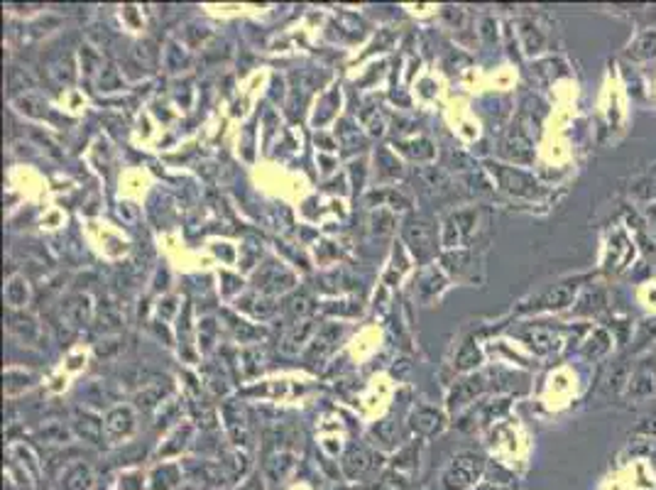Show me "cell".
<instances>
[{"label": "cell", "mask_w": 656, "mask_h": 490, "mask_svg": "<svg viewBox=\"0 0 656 490\" xmlns=\"http://www.w3.org/2000/svg\"><path fill=\"white\" fill-rule=\"evenodd\" d=\"M311 331H313V324L306 321V319H304V321H299V324H294V329H291V331L284 336L282 351H284V353H289V356L299 353V348L306 343V339L311 336Z\"/></svg>", "instance_id": "obj_15"}, {"label": "cell", "mask_w": 656, "mask_h": 490, "mask_svg": "<svg viewBox=\"0 0 656 490\" xmlns=\"http://www.w3.org/2000/svg\"><path fill=\"white\" fill-rule=\"evenodd\" d=\"M20 111H25L27 115H35V118H42V115H47V103L42 101V98H35V96H25V98H20Z\"/></svg>", "instance_id": "obj_27"}, {"label": "cell", "mask_w": 656, "mask_h": 490, "mask_svg": "<svg viewBox=\"0 0 656 490\" xmlns=\"http://www.w3.org/2000/svg\"><path fill=\"white\" fill-rule=\"evenodd\" d=\"M103 424H106V434L110 439H123V437H128L132 432V427H135V417H132L130 407H115V410L108 412Z\"/></svg>", "instance_id": "obj_9"}, {"label": "cell", "mask_w": 656, "mask_h": 490, "mask_svg": "<svg viewBox=\"0 0 656 490\" xmlns=\"http://www.w3.org/2000/svg\"><path fill=\"white\" fill-rule=\"evenodd\" d=\"M135 481H142V473H125L120 488L123 490H140V488H135Z\"/></svg>", "instance_id": "obj_32"}, {"label": "cell", "mask_w": 656, "mask_h": 490, "mask_svg": "<svg viewBox=\"0 0 656 490\" xmlns=\"http://www.w3.org/2000/svg\"><path fill=\"white\" fill-rule=\"evenodd\" d=\"M5 294H8V302H10L13 307L25 304V302H27V287H25V282H22L20 277H15L13 282L8 284V292H5Z\"/></svg>", "instance_id": "obj_28"}, {"label": "cell", "mask_w": 656, "mask_h": 490, "mask_svg": "<svg viewBox=\"0 0 656 490\" xmlns=\"http://www.w3.org/2000/svg\"><path fill=\"white\" fill-rule=\"evenodd\" d=\"M255 287L260 289L262 294H282V292L294 287V275H291L284 265H279V262L267 260L260 270H257Z\"/></svg>", "instance_id": "obj_4"}, {"label": "cell", "mask_w": 656, "mask_h": 490, "mask_svg": "<svg viewBox=\"0 0 656 490\" xmlns=\"http://www.w3.org/2000/svg\"><path fill=\"white\" fill-rule=\"evenodd\" d=\"M473 218H475L473 211H461V213H456V216H451L448 221H446L443 245H458L463 238H468L473 230Z\"/></svg>", "instance_id": "obj_8"}, {"label": "cell", "mask_w": 656, "mask_h": 490, "mask_svg": "<svg viewBox=\"0 0 656 490\" xmlns=\"http://www.w3.org/2000/svg\"><path fill=\"white\" fill-rule=\"evenodd\" d=\"M103 429H106V424L98 420L96 415H91V412H76L74 417V432L79 434L84 442L88 444H101L103 442Z\"/></svg>", "instance_id": "obj_10"}, {"label": "cell", "mask_w": 656, "mask_h": 490, "mask_svg": "<svg viewBox=\"0 0 656 490\" xmlns=\"http://www.w3.org/2000/svg\"><path fill=\"white\" fill-rule=\"evenodd\" d=\"M500 184H502L507 191H517V194H529L525 186H529V189L537 186V184H532V179L525 177L522 172H512V169H502V172H500Z\"/></svg>", "instance_id": "obj_19"}, {"label": "cell", "mask_w": 656, "mask_h": 490, "mask_svg": "<svg viewBox=\"0 0 656 490\" xmlns=\"http://www.w3.org/2000/svg\"><path fill=\"white\" fill-rule=\"evenodd\" d=\"M181 481V471L176 466H159L152 476V490H172L176 488V483Z\"/></svg>", "instance_id": "obj_17"}, {"label": "cell", "mask_w": 656, "mask_h": 490, "mask_svg": "<svg viewBox=\"0 0 656 490\" xmlns=\"http://www.w3.org/2000/svg\"><path fill=\"white\" fill-rule=\"evenodd\" d=\"M478 361H480V351H478V346L473 343V341H466V343L461 346L458 356H456V368L466 371V368H471V366H478Z\"/></svg>", "instance_id": "obj_24"}, {"label": "cell", "mask_w": 656, "mask_h": 490, "mask_svg": "<svg viewBox=\"0 0 656 490\" xmlns=\"http://www.w3.org/2000/svg\"><path fill=\"white\" fill-rule=\"evenodd\" d=\"M220 466L225 468V473H228L230 481H238V478H242L247 473V468H250V459H247V454H242L240 449L225 451Z\"/></svg>", "instance_id": "obj_16"}, {"label": "cell", "mask_w": 656, "mask_h": 490, "mask_svg": "<svg viewBox=\"0 0 656 490\" xmlns=\"http://www.w3.org/2000/svg\"><path fill=\"white\" fill-rule=\"evenodd\" d=\"M483 490H488V488H483Z\"/></svg>", "instance_id": "obj_33"}, {"label": "cell", "mask_w": 656, "mask_h": 490, "mask_svg": "<svg viewBox=\"0 0 656 490\" xmlns=\"http://www.w3.org/2000/svg\"><path fill=\"white\" fill-rule=\"evenodd\" d=\"M402 235H404L407 245L412 247V252H414L419 260H429L434 255V250H436V230H434V223L429 218L424 216L407 218Z\"/></svg>", "instance_id": "obj_2"}, {"label": "cell", "mask_w": 656, "mask_h": 490, "mask_svg": "<svg viewBox=\"0 0 656 490\" xmlns=\"http://www.w3.org/2000/svg\"><path fill=\"white\" fill-rule=\"evenodd\" d=\"M409 422H412V429H414L416 434H421V437H434V434H439L441 429H443V415L426 405L414 407Z\"/></svg>", "instance_id": "obj_6"}, {"label": "cell", "mask_w": 656, "mask_h": 490, "mask_svg": "<svg viewBox=\"0 0 656 490\" xmlns=\"http://www.w3.org/2000/svg\"><path fill=\"white\" fill-rule=\"evenodd\" d=\"M483 390V378L480 376H471V378H463L461 383H456V388L451 390L448 395V407L451 410H458V407L468 405L473 398H475L478 393Z\"/></svg>", "instance_id": "obj_12"}, {"label": "cell", "mask_w": 656, "mask_h": 490, "mask_svg": "<svg viewBox=\"0 0 656 490\" xmlns=\"http://www.w3.org/2000/svg\"><path fill=\"white\" fill-rule=\"evenodd\" d=\"M169 388H162V385H150L147 390H142L140 395H137V405L142 407V410H152V407L162 405L164 395H167Z\"/></svg>", "instance_id": "obj_23"}, {"label": "cell", "mask_w": 656, "mask_h": 490, "mask_svg": "<svg viewBox=\"0 0 656 490\" xmlns=\"http://www.w3.org/2000/svg\"><path fill=\"white\" fill-rule=\"evenodd\" d=\"M377 490H409V483H407V478L397 476V473H387L377 483Z\"/></svg>", "instance_id": "obj_31"}, {"label": "cell", "mask_w": 656, "mask_h": 490, "mask_svg": "<svg viewBox=\"0 0 656 490\" xmlns=\"http://www.w3.org/2000/svg\"><path fill=\"white\" fill-rule=\"evenodd\" d=\"M284 311H286V316L294 319L296 324H299V319L304 321V316L311 311V299H308L306 294H294L291 299H286Z\"/></svg>", "instance_id": "obj_21"}, {"label": "cell", "mask_w": 656, "mask_h": 490, "mask_svg": "<svg viewBox=\"0 0 656 490\" xmlns=\"http://www.w3.org/2000/svg\"><path fill=\"white\" fill-rule=\"evenodd\" d=\"M91 486H93L91 466L84 464V461H74V464L66 466V471L62 476L64 490H91Z\"/></svg>", "instance_id": "obj_11"}, {"label": "cell", "mask_w": 656, "mask_h": 490, "mask_svg": "<svg viewBox=\"0 0 656 490\" xmlns=\"http://www.w3.org/2000/svg\"><path fill=\"white\" fill-rule=\"evenodd\" d=\"M483 471V459L475 454H461L441 473V490H466L478 481Z\"/></svg>", "instance_id": "obj_1"}, {"label": "cell", "mask_w": 656, "mask_h": 490, "mask_svg": "<svg viewBox=\"0 0 656 490\" xmlns=\"http://www.w3.org/2000/svg\"><path fill=\"white\" fill-rule=\"evenodd\" d=\"M10 331H13L15 336H20V339H25V334H27V339H35L37 326L30 316H22V314H18V316H10Z\"/></svg>", "instance_id": "obj_25"}, {"label": "cell", "mask_w": 656, "mask_h": 490, "mask_svg": "<svg viewBox=\"0 0 656 490\" xmlns=\"http://www.w3.org/2000/svg\"><path fill=\"white\" fill-rule=\"evenodd\" d=\"M573 292H576V284H571V282L556 284L554 289H549L547 294L542 297V302H539V304H542V307H566L571 302Z\"/></svg>", "instance_id": "obj_18"}, {"label": "cell", "mask_w": 656, "mask_h": 490, "mask_svg": "<svg viewBox=\"0 0 656 490\" xmlns=\"http://www.w3.org/2000/svg\"><path fill=\"white\" fill-rule=\"evenodd\" d=\"M191 437V424H184V427H179L176 432L172 434V439H169V444H164L162 449H159V456H172L176 451H181L186 446Z\"/></svg>", "instance_id": "obj_22"}, {"label": "cell", "mask_w": 656, "mask_h": 490, "mask_svg": "<svg viewBox=\"0 0 656 490\" xmlns=\"http://www.w3.org/2000/svg\"><path fill=\"white\" fill-rule=\"evenodd\" d=\"M294 456L286 454V451H279V454H272L267 461H264V473H267L269 481L282 483L291 471H294Z\"/></svg>", "instance_id": "obj_13"}, {"label": "cell", "mask_w": 656, "mask_h": 490, "mask_svg": "<svg viewBox=\"0 0 656 490\" xmlns=\"http://www.w3.org/2000/svg\"><path fill=\"white\" fill-rule=\"evenodd\" d=\"M372 437L377 439L380 446L389 449V446L397 444V437H399V427H397V422H392V420H382V422H377L372 427ZM377 442H375V444H377Z\"/></svg>", "instance_id": "obj_20"}, {"label": "cell", "mask_w": 656, "mask_h": 490, "mask_svg": "<svg viewBox=\"0 0 656 490\" xmlns=\"http://www.w3.org/2000/svg\"><path fill=\"white\" fill-rule=\"evenodd\" d=\"M120 86V74L118 69L113 67V64H106L101 71V89L103 91H110V89H118Z\"/></svg>", "instance_id": "obj_29"}, {"label": "cell", "mask_w": 656, "mask_h": 490, "mask_svg": "<svg viewBox=\"0 0 656 490\" xmlns=\"http://www.w3.org/2000/svg\"><path fill=\"white\" fill-rule=\"evenodd\" d=\"M42 437L47 439V442L66 444V439H69V432L64 429V424H49V427H42Z\"/></svg>", "instance_id": "obj_30"}, {"label": "cell", "mask_w": 656, "mask_h": 490, "mask_svg": "<svg viewBox=\"0 0 656 490\" xmlns=\"http://www.w3.org/2000/svg\"><path fill=\"white\" fill-rule=\"evenodd\" d=\"M375 468V454L365 449L362 444H350L348 451L343 454V473L348 478H362Z\"/></svg>", "instance_id": "obj_5"}, {"label": "cell", "mask_w": 656, "mask_h": 490, "mask_svg": "<svg viewBox=\"0 0 656 490\" xmlns=\"http://www.w3.org/2000/svg\"><path fill=\"white\" fill-rule=\"evenodd\" d=\"M223 417H225V427H228V434H230V439H233V444L245 446L250 442V427H247V417L240 405H233V402L225 405Z\"/></svg>", "instance_id": "obj_7"}, {"label": "cell", "mask_w": 656, "mask_h": 490, "mask_svg": "<svg viewBox=\"0 0 656 490\" xmlns=\"http://www.w3.org/2000/svg\"><path fill=\"white\" fill-rule=\"evenodd\" d=\"M527 341H529V346H532L534 351H542V353H544V351H549L551 343H554V336H551L547 329L537 326L534 331H529Z\"/></svg>", "instance_id": "obj_26"}, {"label": "cell", "mask_w": 656, "mask_h": 490, "mask_svg": "<svg viewBox=\"0 0 656 490\" xmlns=\"http://www.w3.org/2000/svg\"><path fill=\"white\" fill-rule=\"evenodd\" d=\"M64 316L71 326H86L88 319H91V304H88L86 297H71L64 304Z\"/></svg>", "instance_id": "obj_14"}, {"label": "cell", "mask_w": 656, "mask_h": 490, "mask_svg": "<svg viewBox=\"0 0 656 490\" xmlns=\"http://www.w3.org/2000/svg\"><path fill=\"white\" fill-rule=\"evenodd\" d=\"M184 476L191 486L201 488V490H216L223 486L225 481H230L225 468L220 464H213V461H186Z\"/></svg>", "instance_id": "obj_3"}]
</instances>
